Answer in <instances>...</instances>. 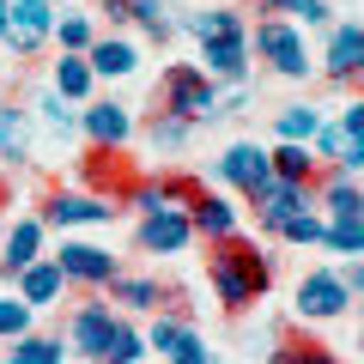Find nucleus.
<instances>
[{
    "instance_id": "c85d7f7f",
    "label": "nucleus",
    "mask_w": 364,
    "mask_h": 364,
    "mask_svg": "<svg viewBox=\"0 0 364 364\" xmlns=\"http://www.w3.org/2000/svg\"><path fill=\"white\" fill-rule=\"evenodd\" d=\"M188 134H195V128H188V122H176V116H152V122H146V146H152V152H182V146H188Z\"/></svg>"
},
{
    "instance_id": "c9c22d12",
    "label": "nucleus",
    "mask_w": 364,
    "mask_h": 364,
    "mask_svg": "<svg viewBox=\"0 0 364 364\" xmlns=\"http://www.w3.org/2000/svg\"><path fill=\"white\" fill-rule=\"evenodd\" d=\"M310 152H316V158H328V164H340V152H346V134H340V122H322V128H316Z\"/></svg>"
},
{
    "instance_id": "ea45409f",
    "label": "nucleus",
    "mask_w": 364,
    "mask_h": 364,
    "mask_svg": "<svg viewBox=\"0 0 364 364\" xmlns=\"http://www.w3.org/2000/svg\"><path fill=\"white\" fill-rule=\"evenodd\" d=\"M170 364H219V352H207V340H195V346L182 352V358H170Z\"/></svg>"
},
{
    "instance_id": "5701e85b",
    "label": "nucleus",
    "mask_w": 364,
    "mask_h": 364,
    "mask_svg": "<svg viewBox=\"0 0 364 364\" xmlns=\"http://www.w3.org/2000/svg\"><path fill=\"white\" fill-rule=\"evenodd\" d=\"M316 128H322V109L316 104H286L279 116H273V134H279L286 146H310Z\"/></svg>"
},
{
    "instance_id": "49530a36",
    "label": "nucleus",
    "mask_w": 364,
    "mask_h": 364,
    "mask_svg": "<svg viewBox=\"0 0 364 364\" xmlns=\"http://www.w3.org/2000/svg\"><path fill=\"white\" fill-rule=\"evenodd\" d=\"M358 304H364V298H358Z\"/></svg>"
},
{
    "instance_id": "a878e982",
    "label": "nucleus",
    "mask_w": 364,
    "mask_h": 364,
    "mask_svg": "<svg viewBox=\"0 0 364 364\" xmlns=\"http://www.w3.org/2000/svg\"><path fill=\"white\" fill-rule=\"evenodd\" d=\"M61 358H67L61 334H25V340L6 346V358H0V364H61Z\"/></svg>"
},
{
    "instance_id": "f704fd0d",
    "label": "nucleus",
    "mask_w": 364,
    "mask_h": 364,
    "mask_svg": "<svg viewBox=\"0 0 364 364\" xmlns=\"http://www.w3.org/2000/svg\"><path fill=\"white\" fill-rule=\"evenodd\" d=\"M267 13H291L304 25H328V0H261Z\"/></svg>"
},
{
    "instance_id": "4be33fe9",
    "label": "nucleus",
    "mask_w": 364,
    "mask_h": 364,
    "mask_svg": "<svg viewBox=\"0 0 364 364\" xmlns=\"http://www.w3.org/2000/svg\"><path fill=\"white\" fill-rule=\"evenodd\" d=\"M31 158V116L0 104V164H25Z\"/></svg>"
},
{
    "instance_id": "0eeeda50",
    "label": "nucleus",
    "mask_w": 364,
    "mask_h": 364,
    "mask_svg": "<svg viewBox=\"0 0 364 364\" xmlns=\"http://www.w3.org/2000/svg\"><path fill=\"white\" fill-rule=\"evenodd\" d=\"M116 328H122V316L109 310V298H91V304H79V310L67 316V346H73L79 358L104 364V352H109V340H116Z\"/></svg>"
},
{
    "instance_id": "9b49d317",
    "label": "nucleus",
    "mask_w": 364,
    "mask_h": 364,
    "mask_svg": "<svg viewBox=\"0 0 364 364\" xmlns=\"http://www.w3.org/2000/svg\"><path fill=\"white\" fill-rule=\"evenodd\" d=\"M249 207H255L261 231L273 237V231H279L286 219H298V213H310V207H316V188H304V182H279V176H273L267 188H261V195L249 200Z\"/></svg>"
},
{
    "instance_id": "bb28decb",
    "label": "nucleus",
    "mask_w": 364,
    "mask_h": 364,
    "mask_svg": "<svg viewBox=\"0 0 364 364\" xmlns=\"http://www.w3.org/2000/svg\"><path fill=\"white\" fill-rule=\"evenodd\" d=\"M109 304H128V310H158L170 304V291L158 279H109Z\"/></svg>"
},
{
    "instance_id": "aec40b11",
    "label": "nucleus",
    "mask_w": 364,
    "mask_h": 364,
    "mask_svg": "<svg viewBox=\"0 0 364 364\" xmlns=\"http://www.w3.org/2000/svg\"><path fill=\"white\" fill-rule=\"evenodd\" d=\"M61 291H67V279H61V267H55V261H31V267L18 273V298H25L31 310L61 304Z\"/></svg>"
},
{
    "instance_id": "a18cd8bd",
    "label": "nucleus",
    "mask_w": 364,
    "mask_h": 364,
    "mask_svg": "<svg viewBox=\"0 0 364 364\" xmlns=\"http://www.w3.org/2000/svg\"><path fill=\"white\" fill-rule=\"evenodd\" d=\"M358 352H364V328H358Z\"/></svg>"
},
{
    "instance_id": "393cba45",
    "label": "nucleus",
    "mask_w": 364,
    "mask_h": 364,
    "mask_svg": "<svg viewBox=\"0 0 364 364\" xmlns=\"http://www.w3.org/2000/svg\"><path fill=\"white\" fill-rule=\"evenodd\" d=\"M267 164H273V176H279V182H304V188L316 182V152H310V146H286V140H279L267 152Z\"/></svg>"
},
{
    "instance_id": "2eb2a0df",
    "label": "nucleus",
    "mask_w": 364,
    "mask_h": 364,
    "mask_svg": "<svg viewBox=\"0 0 364 364\" xmlns=\"http://www.w3.org/2000/svg\"><path fill=\"white\" fill-rule=\"evenodd\" d=\"M31 261H43V219H13L6 225V243H0V273L18 279Z\"/></svg>"
},
{
    "instance_id": "c03bdc74",
    "label": "nucleus",
    "mask_w": 364,
    "mask_h": 364,
    "mask_svg": "<svg viewBox=\"0 0 364 364\" xmlns=\"http://www.w3.org/2000/svg\"><path fill=\"white\" fill-rule=\"evenodd\" d=\"M0 207H6V176H0Z\"/></svg>"
},
{
    "instance_id": "f257e3e1",
    "label": "nucleus",
    "mask_w": 364,
    "mask_h": 364,
    "mask_svg": "<svg viewBox=\"0 0 364 364\" xmlns=\"http://www.w3.org/2000/svg\"><path fill=\"white\" fill-rule=\"evenodd\" d=\"M207 286L231 316H243L249 304H261L273 291V255L243 231L225 237V243H207Z\"/></svg>"
},
{
    "instance_id": "f8f14e48",
    "label": "nucleus",
    "mask_w": 364,
    "mask_h": 364,
    "mask_svg": "<svg viewBox=\"0 0 364 364\" xmlns=\"http://www.w3.org/2000/svg\"><path fill=\"white\" fill-rule=\"evenodd\" d=\"M79 134L97 152H122L134 140V116H128V104H85L79 109Z\"/></svg>"
},
{
    "instance_id": "b1692460",
    "label": "nucleus",
    "mask_w": 364,
    "mask_h": 364,
    "mask_svg": "<svg viewBox=\"0 0 364 364\" xmlns=\"http://www.w3.org/2000/svg\"><path fill=\"white\" fill-rule=\"evenodd\" d=\"M128 18H134L152 43H170V37H176V6H170V0H128Z\"/></svg>"
},
{
    "instance_id": "4c0bfd02",
    "label": "nucleus",
    "mask_w": 364,
    "mask_h": 364,
    "mask_svg": "<svg viewBox=\"0 0 364 364\" xmlns=\"http://www.w3.org/2000/svg\"><path fill=\"white\" fill-rule=\"evenodd\" d=\"M298 364H340V358H334V346H322V340H298Z\"/></svg>"
},
{
    "instance_id": "473e14b6",
    "label": "nucleus",
    "mask_w": 364,
    "mask_h": 364,
    "mask_svg": "<svg viewBox=\"0 0 364 364\" xmlns=\"http://www.w3.org/2000/svg\"><path fill=\"white\" fill-rule=\"evenodd\" d=\"M37 116H43V128H49V134H61V140L79 128V116L67 109V97H55V91H43V97H37Z\"/></svg>"
},
{
    "instance_id": "ddd939ff",
    "label": "nucleus",
    "mask_w": 364,
    "mask_h": 364,
    "mask_svg": "<svg viewBox=\"0 0 364 364\" xmlns=\"http://www.w3.org/2000/svg\"><path fill=\"white\" fill-rule=\"evenodd\" d=\"M200 73L213 79V85H243V73H249V37H213V43H200Z\"/></svg>"
},
{
    "instance_id": "7ed1b4c3",
    "label": "nucleus",
    "mask_w": 364,
    "mask_h": 364,
    "mask_svg": "<svg viewBox=\"0 0 364 364\" xmlns=\"http://www.w3.org/2000/svg\"><path fill=\"white\" fill-rule=\"evenodd\" d=\"M49 43H55V0H0V49L31 61Z\"/></svg>"
},
{
    "instance_id": "6ab92c4d",
    "label": "nucleus",
    "mask_w": 364,
    "mask_h": 364,
    "mask_svg": "<svg viewBox=\"0 0 364 364\" xmlns=\"http://www.w3.org/2000/svg\"><path fill=\"white\" fill-rule=\"evenodd\" d=\"M85 61H91V73H97V79H128L134 67H140V49H134L128 37H97L85 49Z\"/></svg>"
},
{
    "instance_id": "423d86ee",
    "label": "nucleus",
    "mask_w": 364,
    "mask_h": 364,
    "mask_svg": "<svg viewBox=\"0 0 364 364\" xmlns=\"http://www.w3.org/2000/svg\"><path fill=\"white\" fill-rule=\"evenodd\" d=\"M49 261L61 267L67 286H85V291H109V279H122V261L104 243H61Z\"/></svg>"
},
{
    "instance_id": "dca6fc26",
    "label": "nucleus",
    "mask_w": 364,
    "mask_h": 364,
    "mask_svg": "<svg viewBox=\"0 0 364 364\" xmlns=\"http://www.w3.org/2000/svg\"><path fill=\"white\" fill-rule=\"evenodd\" d=\"M188 225H195V237H207V243H225V237L243 231V219H237V207L225 195H213V188H200V200L188 207Z\"/></svg>"
},
{
    "instance_id": "a211bd4d",
    "label": "nucleus",
    "mask_w": 364,
    "mask_h": 364,
    "mask_svg": "<svg viewBox=\"0 0 364 364\" xmlns=\"http://www.w3.org/2000/svg\"><path fill=\"white\" fill-rule=\"evenodd\" d=\"M195 340H200V328L188 322V316H158V322L146 328V352H158L164 364H170V358H182Z\"/></svg>"
},
{
    "instance_id": "7c9ffc66",
    "label": "nucleus",
    "mask_w": 364,
    "mask_h": 364,
    "mask_svg": "<svg viewBox=\"0 0 364 364\" xmlns=\"http://www.w3.org/2000/svg\"><path fill=\"white\" fill-rule=\"evenodd\" d=\"M25 334H31V304L18 298V291H6V298H0V340L13 346V340H25Z\"/></svg>"
},
{
    "instance_id": "39448f33",
    "label": "nucleus",
    "mask_w": 364,
    "mask_h": 364,
    "mask_svg": "<svg viewBox=\"0 0 364 364\" xmlns=\"http://www.w3.org/2000/svg\"><path fill=\"white\" fill-rule=\"evenodd\" d=\"M346 304H352V291L334 267H310L298 279V291H291V316L298 322H334V316H346Z\"/></svg>"
},
{
    "instance_id": "79ce46f5",
    "label": "nucleus",
    "mask_w": 364,
    "mask_h": 364,
    "mask_svg": "<svg viewBox=\"0 0 364 364\" xmlns=\"http://www.w3.org/2000/svg\"><path fill=\"white\" fill-rule=\"evenodd\" d=\"M334 170H346V176H358L364 170V146H346V152H340V164Z\"/></svg>"
},
{
    "instance_id": "f3484780",
    "label": "nucleus",
    "mask_w": 364,
    "mask_h": 364,
    "mask_svg": "<svg viewBox=\"0 0 364 364\" xmlns=\"http://www.w3.org/2000/svg\"><path fill=\"white\" fill-rule=\"evenodd\" d=\"M310 188L322 195V213H328V225H334V219H364V188L346 176V170H328V176H316Z\"/></svg>"
},
{
    "instance_id": "2f4dec72",
    "label": "nucleus",
    "mask_w": 364,
    "mask_h": 364,
    "mask_svg": "<svg viewBox=\"0 0 364 364\" xmlns=\"http://www.w3.org/2000/svg\"><path fill=\"white\" fill-rule=\"evenodd\" d=\"M322 231H328V219H322V213H298V219H286V225H279V231H273V237H286V243H298V249H310V243H322Z\"/></svg>"
},
{
    "instance_id": "e433bc0d",
    "label": "nucleus",
    "mask_w": 364,
    "mask_h": 364,
    "mask_svg": "<svg viewBox=\"0 0 364 364\" xmlns=\"http://www.w3.org/2000/svg\"><path fill=\"white\" fill-rule=\"evenodd\" d=\"M340 134H346V146H364V97H352L340 109Z\"/></svg>"
},
{
    "instance_id": "9d476101",
    "label": "nucleus",
    "mask_w": 364,
    "mask_h": 364,
    "mask_svg": "<svg viewBox=\"0 0 364 364\" xmlns=\"http://www.w3.org/2000/svg\"><path fill=\"white\" fill-rule=\"evenodd\" d=\"M219 182H231L243 200H255L261 188L273 182V164H267V146H255V140H237V146H225V158H219Z\"/></svg>"
},
{
    "instance_id": "a19ab883",
    "label": "nucleus",
    "mask_w": 364,
    "mask_h": 364,
    "mask_svg": "<svg viewBox=\"0 0 364 364\" xmlns=\"http://www.w3.org/2000/svg\"><path fill=\"white\" fill-rule=\"evenodd\" d=\"M340 279H346V291H352V298H364V255H358V261H352V267H346V273H340Z\"/></svg>"
},
{
    "instance_id": "6e6552de",
    "label": "nucleus",
    "mask_w": 364,
    "mask_h": 364,
    "mask_svg": "<svg viewBox=\"0 0 364 364\" xmlns=\"http://www.w3.org/2000/svg\"><path fill=\"white\" fill-rule=\"evenodd\" d=\"M134 243H140L146 255H182V249L195 243V225H188L182 207H158V213H140Z\"/></svg>"
},
{
    "instance_id": "72a5a7b5",
    "label": "nucleus",
    "mask_w": 364,
    "mask_h": 364,
    "mask_svg": "<svg viewBox=\"0 0 364 364\" xmlns=\"http://www.w3.org/2000/svg\"><path fill=\"white\" fill-rule=\"evenodd\" d=\"M140 358H146V334L122 322L116 340H109V352H104V364H140Z\"/></svg>"
},
{
    "instance_id": "c756f323",
    "label": "nucleus",
    "mask_w": 364,
    "mask_h": 364,
    "mask_svg": "<svg viewBox=\"0 0 364 364\" xmlns=\"http://www.w3.org/2000/svg\"><path fill=\"white\" fill-rule=\"evenodd\" d=\"M322 249H334V255H364V219H334L322 231Z\"/></svg>"
},
{
    "instance_id": "cd10ccee",
    "label": "nucleus",
    "mask_w": 364,
    "mask_h": 364,
    "mask_svg": "<svg viewBox=\"0 0 364 364\" xmlns=\"http://www.w3.org/2000/svg\"><path fill=\"white\" fill-rule=\"evenodd\" d=\"M55 43H61V55H85L91 43H97L91 13H61V18H55Z\"/></svg>"
},
{
    "instance_id": "412c9836",
    "label": "nucleus",
    "mask_w": 364,
    "mask_h": 364,
    "mask_svg": "<svg viewBox=\"0 0 364 364\" xmlns=\"http://www.w3.org/2000/svg\"><path fill=\"white\" fill-rule=\"evenodd\" d=\"M91 85H97V73H91L85 55H61V61H55V73H49V91H55V97H67V104H85Z\"/></svg>"
},
{
    "instance_id": "20e7f679",
    "label": "nucleus",
    "mask_w": 364,
    "mask_h": 364,
    "mask_svg": "<svg viewBox=\"0 0 364 364\" xmlns=\"http://www.w3.org/2000/svg\"><path fill=\"white\" fill-rule=\"evenodd\" d=\"M249 55H261L279 79H310V67H316L310 49H304V31H291L286 18H261L255 37H249Z\"/></svg>"
},
{
    "instance_id": "4468645a",
    "label": "nucleus",
    "mask_w": 364,
    "mask_h": 364,
    "mask_svg": "<svg viewBox=\"0 0 364 364\" xmlns=\"http://www.w3.org/2000/svg\"><path fill=\"white\" fill-rule=\"evenodd\" d=\"M322 73L334 79V85L364 79V25H334V31H328V61H322Z\"/></svg>"
},
{
    "instance_id": "58836bf2",
    "label": "nucleus",
    "mask_w": 364,
    "mask_h": 364,
    "mask_svg": "<svg viewBox=\"0 0 364 364\" xmlns=\"http://www.w3.org/2000/svg\"><path fill=\"white\" fill-rule=\"evenodd\" d=\"M267 364H298V340H291V334H279V340L267 346Z\"/></svg>"
},
{
    "instance_id": "1a4fd4ad",
    "label": "nucleus",
    "mask_w": 364,
    "mask_h": 364,
    "mask_svg": "<svg viewBox=\"0 0 364 364\" xmlns=\"http://www.w3.org/2000/svg\"><path fill=\"white\" fill-rule=\"evenodd\" d=\"M116 200H104V195H61V188H55L49 200H43V231H73V225H109L116 219Z\"/></svg>"
},
{
    "instance_id": "37998d69",
    "label": "nucleus",
    "mask_w": 364,
    "mask_h": 364,
    "mask_svg": "<svg viewBox=\"0 0 364 364\" xmlns=\"http://www.w3.org/2000/svg\"><path fill=\"white\" fill-rule=\"evenodd\" d=\"M104 18L109 25H128V0H104Z\"/></svg>"
},
{
    "instance_id": "f03ea898",
    "label": "nucleus",
    "mask_w": 364,
    "mask_h": 364,
    "mask_svg": "<svg viewBox=\"0 0 364 364\" xmlns=\"http://www.w3.org/2000/svg\"><path fill=\"white\" fill-rule=\"evenodd\" d=\"M219 97H225V91L213 85L195 61H170L164 73H158V116H176V122H188V128H195V122L225 116Z\"/></svg>"
}]
</instances>
